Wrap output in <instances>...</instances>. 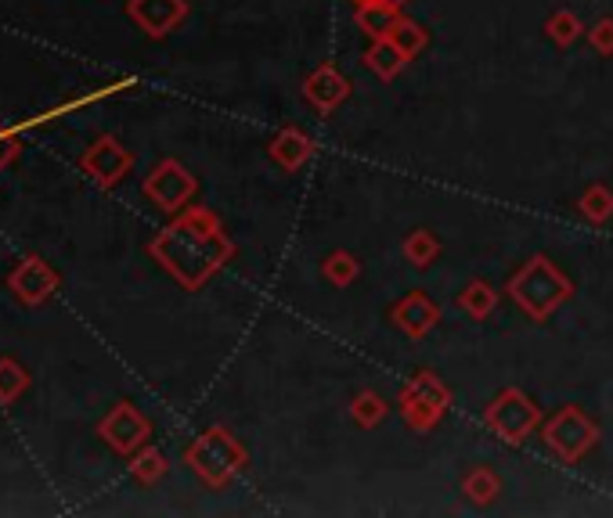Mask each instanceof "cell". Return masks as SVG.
Masks as SVG:
<instances>
[{"instance_id":"1","label":"cell","mask_w":613,"mask_h":518,"mask_svg":"<svg viewBox=\"0 0 613 518\" xmlns=\"http://www.w3.org/2000/svg\"><path fill=\"white\" fill-rule=\"evenodd\" d=\"M149 256L184 292H199L206 289V281L231 263L235 242L228 238V231L213 209L188 205L181 209L174 224H166L149 242Z\"/></svg>"},{"instance_id":"2","label":"cell","mask_w":613,"mask_h":518,"mask_svg":"<svg viewBox=\"0 0 613 518\" xmlns=\"http://www.w3.org/2000/svg\"><path fill=\"white\" fill-rule=\"evenodd\" d=\"M506 292L531 320H548L574 295V285L548 256H531L517 274L509 278Z\"/></svg>"},{"instance_id":"3","label":"cell","mask_w":613,"mask_h":518,"mask_svg":"<svg viewBox=\"0 0 613 518\" xmlns=\"http://www.w3.org/2000/svg\"><path fill=\"white\" fill-rule=\"evenodd\" d=\"M184 461H188V468L206 486L220 490L250 464V454H245V447L224 425H210L192 439V447L184 450Z\"/></svg>"},{"instance_id":"4","label":"cell","mask_w":613,"mask_h":518,"mask_svg":"<svg viewBox=\"0 0 613 518\" xmlns=\"http://www.w3.org/2000/svg\"><path fill=\"white\" fill-rule=\"evenodd\" d=\"M484 422L490 425V432L509 443V447H523L527 436L542 425V407H537L523 389H501L495 400L487 403Z\"/></svg>"},{"instance_id":"5","label":"cell","mask_w":613,"mask_h":518,"mask_svg":"<svg viewBox=\"0 0 613 518\" xmlns=\"http://www.w3.org/2000/svg\"><path fill=\"white\" fill-rule=\"evenodd\" d=\"M451 407V389L433 372H415L401 389V417L415 432H429L444 422Z\"/></svg>"},{"instance_id":"6","label":"cell","mask_w":613,"mask_h":518,"mask_svg":"<svg viewBox=\"0 0 613 518\" xmlns=\"http://www.w3.org/2000/svg\"><path fill=\"white\" fill-rule=\"evenodd\" d=\"M542 436H545V447L556 454L559 461L574 464L595 447L599 425L581 411V407H563V411H556L542 425Z\"/></svg>"},{"instance_id":"7","label":"cell","mask_w":613,"mask_h":518,"mask_svg":"<svg viewBox=\"0 0 613 518\" xmlns=\"http://www.w3.org/2000/svg\"><path fill=\"white\" fill-rule=\"evenodd\" d=\"M199 191V180H195L192 169H184L177 158H163L149 177H144V199L163 213H181L188 209V202Z\"/></svg>"},{"instance_id":"8","label":"cell","mask_w":613,"mask_h":518,"mask_svg":"<svg viewBox=\"0 0 613 518\" xmlns=\"http://www.w3.org/2000/svg\"><path fill=\"white\" fill-rule=\"evenodd\" d=\"M97 436H102L116 454H123V458H134V454H138L144 443H149L152 422L130 400H119L113 411L102 417V425H97Z\"/></svg>"},{"instance_id":"9","label":"cell","mask_w":613,"mask_h":518,"mask_svg":"<svg viewBox=\"0 0 613 518\" xmlns=\"http://www.w3.org/2000/svg\"><path fill=\"white\" fill-rule=\"evenodd\" d=\"M58 285H61L58 270L47 267L41 256L19 259L15 270L8 274V289H11V295H15L22 306H41V303H47L58 292Z\"/></svg>"},{"instance_id":"10","label":"cell","mask_w":613,"mask_h":518,"mask_svg":"<svg viewBox=\"0 0 613 518\" xmlns=\"http://www.w3.org/2000/svg\"><path fill=\"white\" fill-rule=\"evenodd\" d=\"M80 166L94 184H102V188H116V184L134 169V152L105 133V138H97L88 152H83Z\"/></svg>"},{"instance_id":"11","label":"cell","mask_w":613,"mask_h":518,"mask_svg":"<svg viewBox=\"0 0 613 518\" xmlns=\"http://www.w3.org/2000/svg\"><path fill=\"white\" fill-rule=\"evenodd\" d=\"M127 15L144 36L163 40L188 19V0H127Z\"/></svg>"},{"instance_id":"12","label":"cell","mask_w":613,"mask_h":518,"mask_svg":"<svg viewBox=\"0 0 613 518\" xmlns=\"http://www.w3.org/2000/svg\"><path fill=\"white\" fill-rule=\"evenodd\" d=\"M303 97L322 116H333L336 108L350 97V80L343 76L336 66H328V61H325V66H317L311 76L303 80Z\"/></svg>"},{"instance_id":"13","label":"cell","mask_w":613,"mask_h":518,"mask_svg":"<svg viewBox=\"0 0 613 518\" xmlns=\"http://www.w3.org/2000/svg\"><path fill=\"white\" fill-rule=\"evenodd\" d=\"M394 325L404 331L408 339H423L429 335V331L437 328V320H440V306L429 299L426 292H408L404 299L394 303Z\"/></svg>"},{"instance_id":"14","label":"cell","mask_w":613,"mask_h":518,"mask_svg":"<svg viewBox=\"0 0 613 518\" xmlns=\"http://www.w3.org/2000/svg\"><path fill=\"white\" fill-rule=\"evenodd\" d=\"M314 155V141L307 138V133L300 127H286V130H278L275 133V141H271V158L281 166V169H300L307 158Z\"/></svg>"},{"instance_id":"15","label":"cell","mask_w":613,"mask_h":518,"mask_svg":"<svg viewBox=\"0 0 613 518\" xmlns=\"http://www.w3.org/2000/svg\"><path fill=\"white\" fill-rule=\"evenodd\" d=\"M401 11L383 4V0H368V4H358V11H354V26H358L368 40H383V36H390V30L397 26Z\"/></svg>"},{"instance_id":"16","label":"cell","mask_w":613,"mask_h":518,"mask_svg":"<svg viewBox=\"0 0 613 518\" xmlns=\"http://www.w3.org/2000/svg\"><path fill=\"white\" fill-rule=\"evenodd\" d=\"M365 66L368 72H375L379 80H394L401 76V69L408 66V58L397 51V44L383 36V40H372V47L365 51Z\"/></svg>"},{"instance_id":"17","label":"cell","mask_w":613,"mask_h":518,"mask_svg":"<svg viewBox=\"0 0 613 518\" xmlns=\"http://www.w3.org/2000/svg\"><path fill=\"white\" fill-rule=\"evenodd\" d=\"M495 306H498V292L481 278L470 281V285L459 292V310L470 314L473 320H487L490 314H495Z\"/></svg>"},{"instance_id":"18","label":"cell","mask_w":613,"mask_h":518,"mask_svg":"<svg viewBox=\"0 0 613 518\" xmlns=\"http://www.w3.org/2000/svg\"><path fill=\"white\" fill-rule=\"evenodd\" d=\"M437 256H440V242H437V234L433 231H412L408 238H404V259H408L412 267H419L426 270L429 263H437Z\"/></svg>"},{"instance_id":"19","label":"cell","mask_w":613,"mask_h":518,"mask_svg":"<svg viewBox=\"0 0 613 518\" xmlns=\"http://www.w3.org/2000/svg\"><path fill=\"white\" fill-rule=\"evenodd\" d=\"M30 389V372L15 356H0V407L15 403Z\"/></svg>"},{"instance_id":"20","label":"cell","mask_w":613,"mask_h":518,"mask_svg":"<svg viewBox=\"0 0 613 518\" xmlns=\"http://www.w3.org/2000/svg\"><path fill=\"white\" fill-rule=\"evenodd\" d=\"M578 213L588 220V224H606L613 216V191L606 184H592V188H585V195L578 199Z\"/></svg>"},{"instance_id":"21","label":"cell","mask_w":613,"mask_h":518,"mask_svg":"<svg viewBox=\"0 0 613 518\" xmlns=\"http://www.w3.org/2000/svg\"><path fill=\"white\" fill-rule=\"evenodd\" d=\"M166 454L163 450H155V447H141L138 454H134V461H130V475L138 479V483L144 486H155L159 479L166 475Z\"/></svg>"},{"instance_id":"22","label":"cell","mask_w":613,"mask_h":518,"mask_svg":"<svg viewBox=\"0 0 613 518\" xmlns=\"http://www.w3.org/2000/svg\"><path fill=\"white\" fill-rule=\"evenodd\" d=\"M462 493L484 508V504H490L501 493V479L490 472V468H473V472L462 479Z\"/></svg>"},{"instance_id":"23","label":"cell","mask_w":613,"mask_h":518,"mask_svg":"<svg viewBox=\"0 0 613 518\" xmlns=\"http://www.w3.org/2000/svg\"><path fill=\"white\" fill-rule=\"evenodd\" d=\"M350 417H354V422H358L361 428H375V425L386 417V400L379 397L375 389H361L358 397L350 400Z\"/></svg>"},{"instance_id":"24","label":"cell","mask_w":613,"mask_h":518,"mask_svg":"<svg viewBox=\"0 0 613 518\" xmlns=\"http://www.w3.org/2000/svg\"><path fill=\"white\" fill-rule=\"evenodd\" d=\"M322 274H325L328 281H333L336 289H347V285H354V281H358L361 263H358V256H350V252L336 249V252H328V256H325Z\"/></svg>"},{"instance_id":"25","label":"cell","mask_w":613,"mask_h":518,"mask_svg":"<svg viewBox=\"0 0 613 518\" xmlns=\"http://www.w3.org/2000/svg\"><path fill=\"white\" fill-rule=\"evenodd\" d=\"M390 40H394V44H397V51L412 61L415 55H423V51H426L429 33L419 26V22H412V19H397V26L390 30Z\"/></svg>"},{"instance_id":"26","label":"cell","mask_w":613,"mask_h":518,"mask_svg":"<svg viewBox=\"0 0 613 518\" xmlns=\"http://www.w3.org/2000/svg\"><path fill=\"white\" fill-rule=\"evenodd\" d=\"M545 33L552 44L570 47L581 36V19L574 15V11H552V15L545 19Z\"/></svg>"},{"instance_id":"27","label":"cell","mask_w":613,"mask_h":518,"mask_svg":"<svg viewBox=\"0 0 613 518\" xmlns=\"http://www.w3.org/2000/svg\"><path fill=\"white\" fill-rule=\"evenodd\" d=\"M19 152H22L19 127H0V169L11 166V158H19Z\"/></svg>"},{"instance_id":"28","label":"cell","mask_w":613,"mask_h":518,"mask_svg":"<svg viewBox=\"0 0 613 518\" xmlns=\"http://www.w3.org/2000/svg\"><path fill=\"white\" fill-rule=\"evenodd\" d=\"M588 40L599 55H613V19H599L592 30H588Z\"/></svg>"},{"instance_id":"29","label":"cell","mask_w":613,"mask_h":518,"mask_svg":"<svg viewBox=\"0 0 613 518\" xmlns=\"http://www.w3.org/2000/svg\"><path fill=\"white\" fill-rule=\"evenodd\" d=\"M383 4H390V8H397V11H401L404 4H408V0H383Z\"/></svg>"},{"instance_id":"30","label":"cell","mask_w":613,"mask_h":518,"mask_svg":"<svg viewBox=\"0 0 613 518\" xmlns=\"http://www.w3.org/2000/svg\"><path fill=\"white\" fill-rule=\"evenodd\" d=\"M350 4H368V0H350Z\"/></svg>"}]
</instances>
